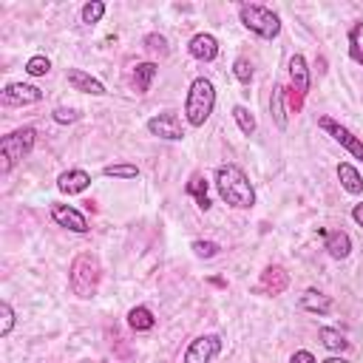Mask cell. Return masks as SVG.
<instances>
[{
    "instance_id": "1",
    "label": "cell",
    "mask_w": 363,
    "mask_h": 363,
    "mask_svg": "<svg viewBox=\"0 0 363 363\" xmlns=\"http://www.w3.org/2000/svg\"><path fill=\"white\" fill-rule=\"evenodd\" d=\"M221 201L233 210H252L255 207V187L238 164H218L213 179Z\"/></svg>"
},
{
    "instance_id": "2",
    "label": "cell",
    "mask_w": 363,
    "mask_h": 363,
    "mask_svg": "<svg viewBox=\"0 0 363 363\" xmlns=\"http://www.w3.org/2000/svg\"><path fill=\"white\" fill-rule=\"evenodd\" d=\"M216 111V85L210 77H196L187 85V96H184V119L190 128H201L210 113Z\"/></svg>"
},
{
    "instance_id": "3",
    "label": "cell",
    "mask_w": 363,
    "mask_h": 363,
    "mask_svg": "<svg viewBox=\"0 0 363 363\" xmlns=\"http://www.w3.org/2000/svg\"><path fill=\"white\" fill-rule=\"evenodd\" d=\"M99 281H102V267H99V258L94 252H79L71 264V272H68V284L74 289L77 298H94L96 289H99Z\"/></svg>"
},
{
    "instance_id": "4",
    "label": "cell",
    "mask_w": 363,
    "mask_h": 363,
    "mask_svg": "<svg viewBox=\"0 0 363 363\" xmlns=\"http://www.w3.org/2000/svg\"><path fill=\"white\" fill-rule=\"evenodd\" d=\"M238 20L241 26L261 37V40H275L281 34V17L278 11H272L269 6H261V3H241L238 6Z\"/></svg>"
},
{
    "instance_id": "5",
    "label": "cell",
    "mask_w": 363,
    "mask_h": 363,
    "mask_svg": "<svg viewBox=\"0 0 363 363\" xmlns=\"http://www.w3.org/2000/svg\"><path fill=\"white\" fill-rule=\"evenodd\" d=\"M34 142H37V130L31 125H23L11 133H6L0 139V173H11L14 164H20L31 150H34Z\"/></svg>"
},
{
    "instance_id": "6",
    "label": "cell",
    "mask_w": 363,
    "mask_h": 363,
    "mask_svg": "<svg viewBox=\"0 0 363 363\" xmlns=\"http://www.w3.org/2000/svg\"><path fill=\"white\" fill-rule=\"evenodd\" d=\"M221 335L216 332H207V335H199L190 340V346L184 349V357L182 363H213V357L221 352Z\"/></svg>"
},
{
    "instance_id": "7",
    "label": "cell",
    "mask_w": 363,
    "mask_h": 363,
    "mask_svg": "<svg viewBox=\"0 0 363 363\" xmlns=\"http://www.w3.org/2000/svg\"><path fill=\"white\" fill-rule=\"evenodd\" d=\"M147 133H150V136H159V139H164V142H182V139H184L182 119H179V113H173V111L153 113V116L147 119Z\"/></svg>"
},
{
    "instance_id": "8",
    "label": "cell",
    "mask_w": 363,
    "mask_h": 363,
    "mask_svg": "<svg viewBox=\"0 0 363 363\" xmlns=\"http://www.w3.org/2000/svg\"><path fill=\"white\" fill-rule=\"evenodd\" d=\"M318 125H320V128H323V130H326V133H329V136H332V139H335L346 153H352L354 159H363V139H360V136H354L346 125L335 122L332 116H320V119H318Z\"/></svg>"
},
{
    "instance_id": "9",
    "label": "cell",
    "mask_w": 363,
    "mask_h": 363,
    "mask_svg": "<svg viewBox=\"0 0 363 363\" xmlns=\"http://www.w3.org/2000/svg\"><path fill=\"white\" fill-rule=\"evenodd\" d=\"M51 221H54L57 227H65V230L79 233V235H85V233L91 230L85 213L77 210L74 204H51Z\"/></svg>"
},
{
    "instance_id": "10",
    "label": "cell",
    "mask_w": 363,
    "mask_h": 363,
    "mask_svg": "<svg viewBox=\"0 0 363 363\" xmlns=\"http://www.w3.org/2000/svg\"><path fill=\"white\" fill-rule=\"evenodd\" d=\"M0 99H3V105H17V108L20 105H37L43 99V91L31 82H9L0 94Z\"/></svg>"
},
{
    "instance_id": "11",
    "label": "cell",
    "mask_w": 363,
    "mask_h": 363,
    "mask_svg": "<svg viewBox=\"0 0 363 363\" xmlns=\"http://www.w3.org/2000/svg\"><path fill=\"white\" fill-rule=\"evenodd\" d=\"M187 54L199 62H213L218 57V40L210 31H199L187 40Z\"/></svg>"
},
{
    "instance_id": "12",
    "label": "cell",
    "mask_w": 363,
    "mask_h": 363,
    "mask_svg": "<svg viewBox=\"0 0 363 363\" xmlns=\"http://www.w3.org/2000/svg\"><path fill=\"white\" fill-rule=\"evenodd\" d=\"M91 187V173L82 170V167H71V170H62L57 176V190L65 193V196H79Z\"/></svg>"
},
{
    "instance_id": "13",
    "label": "cell",
    "mask_w": 363,
    "mask_h": 363,
    "mask_svg": "<svg viewBox=\"0 0 363 363\" xmlns=\"http://www.w3.org/2000/svg\"><path fill=\"white\" fill-rule=\"evenodd\" d=\"M65 79H68V85H71L74 91H79V94H91V96H105V94H108L105 85H102L96 77H91L88 71H82V68H68V71H65Z\"/></svg>"
},
{
    "instance_id": "14",
    "label": "cell",
    "mask_w": 363,
    "mask_h": 363,
    "mask_svg": "<svg viewBox=\"0 0 363 363\" xmlns=\"http://www.w3.org/2000/svg\"><path fill=\"white\" fill-rule=\"evenodd\" d=\"M289 79H292V88H295L301 96L309 94L312 77H309V65H306V57H303V54H292V57H289Z\"/></svg>"
},
{
    "instance_id": "15",
    "label": "cell",
    "mask_w": 363,
    "mask_h": 363,
    "mask_svg": "<svg viewBox=\"0 0 363 363\" xmlns=\"http://www.w3.org/2000/svg\"><path fill=\"white\" fill-rule=\"evenodd\" d=\"M323 238H326V241H323V250H326L335 261L349 258V252H352V238H349V233H343V230H326Z\"/></svg>"
},
{
    "instance_id": "16",
    "label": "cell",
    "mask_w": 363,
    "mask_h": 363,
    "mask_svg": "<svg viewBox=\"0 0 363 363\" xmlns=\"http://www.w3.org/2000/svg\"><path fill=\"white\" fill-rule=\"evenodd\" d=\"M335 173H337L340 187H343L349 196H360V193H363V176H360V170H357L352 162H340Z\"/></svg>"
},
{
    "instance_id": "17",
    "label": "cell",
    "mask_w": 363,
    "mask_h": 363,
    "mask_svg": "<svg viewBox=\"0 0 363 363\" xmlns=\"http://www.w3.org/2000/svg\"><path fill=\"white\" fill-rule=\"evenodd\" d=\"M156 74H159V65L156 62H150V60L136 62L133 65V88H136V94H147L150 85H153V79H156Z\"/></svg>"
},
{
    "instance_id": "18",
    "label": "cell",
    "mask_w": 363,
    "mask_h": 363,
    "mask_svg": "<svg viewBox=\"0 0 363 363\" xmlns=\"http://www.w3.org/2000/svg\"><path fill=\"white\" fill-rule=\"evenodd\" d=\"M301 306H303L306 312L326 315V312H332V298H329V295H323L320 289H306V292L301 295Z\"/></svg>"
},
{
    "instance_id": "19",
    "label": "cell",
    "mask_w": 363,
    "mask_h": 363,
    "mask_svg": "<svg viewBox=\"0 0 363 363\" xmlns=\"http://www.w3.org/2000/svg\"><path fill=\"white\" fill-rule=\"evenodd\" d=\"M284 88L281 85H275L272 88V96H269V116H272V122L278 125V130H286V125H289V116H286V105H284Z\"/></svg>"
},
{
    "instance_id": "20",
    "label": "cell",
    "mask_w": 363,
    "mask_h": 363,
    "mask_svg": "<svg viewBox=\"0 0 363 363\" xmlns=\"http://www.w3.org/2000/svg\"><path fill=\"white\" fill-rule=\"evenodd\" d=\"M128 326L133 329V332H150L153 326H156V318H153V312H150V306H133L130 312H128Z\"/></svg>"
},
{
    "instance_id": "21",
    "label": "cell",
    "mask_w": 363,
    "mask_h": 363,
    "mask_svg": "<svg viewBox=\"0 0 363 363\" xmlns=\"http://www.w3.org/2000/svg\"><path fill=\"white\" fill-rule=\"evenodd\" d=\"M233 119H235V125H238V130L244 136H252L255 128H258V122H255V116H252V111L247 105H233Z\"/></svg>"
},
{
    "instance_id": "22",
    "label": "cell",
    "mask_w": 363,
    "mask_h": 363,
    "mask_svg": "<svg viewBox=\"0 0 363 363\" xmlns=\"http://www.w3.org/2000/svg\"><path fill=\"white\" fill-rule=\"evenodd\" d=\"M102 176H108V179H136L139 167L133 162H113V164L102 167Z\"/></svg>"
},
{
    "instance_id": "23",
    "label": "cell",
    "mask_w": 363,
    "mask_h": 363,
    "mask_svg": "<svg viewBox=\"0 0 363 363\" xmlns=\"http://www.w3.org/2000/svg\"><path fill=\"white\" fill-rule=\"evenodd\" d=\"M318 337H320V343H323L329 352H343V349L349 346V340H346V337H343L337 329H332V326H320Z\"/></svg>"
},
{
    "instance_id": "24",
    "label": "cell",
    "mask_w": 363,
    "mask_h": 363,
    "mask_svg": "<svg viewBox=\"0 0 363 363\" xmlns=\"http://www.w3.org/2000/svg\"><path fill=\"white\" fill-rule=\"evenodd\" d=\"M187 193H190V196H196L199 210H210V199H207V182H204L201 176H193V179L187 182Z\"/></svg>"
},
{
    "instance_id": "25",
    "label": "cell",
    "mask_w": 363,
    "mask_h": 363,
    "mask_svg": "<svg viewBox=\"0 0 363 363\" xmlns=\"http://www.w3.org/2000/svg\"><path fill=\"white\" fill-rule=\"evenodd\" d=\"M105 11H108V6H105L102 0H91V3H85V6H82L79 17H82V23H85V26H94V23H99V20L105 17Z\"/></svg>"
},
{
    "instance_id": "26",
    "label": "cell",
    "mask_w": 363,
    "mask_h": 363,
    "mask_svg": "<svg viewBox=\"0 0 363 363\" xmlns=\"http://www.w3.org/2000/svg\"><path fill=\"white\" fill-rule=\"evenodd\" d=\"M233 77H235L241 85H250L252 77H255V71H252V60H250V57H235V60H233Z\"/></svg>"
},
{
    "instance_id": "27",
    "label": "cell",
    "mask_w": 363,
    "mask_h": 363,
    "mask_svg": "<svg viewBox=\"0 0 363 363\" xmlns=\"http://www.w3.org/2000/svg\"><path fill=\"white\" fill-rule=\"evenodd\" d=\"M48 71H51V60H48L45 54L28 57V62H26V74H28V77H45Z\"/></svg>"
},
{
    "instance_id": "28",
    "label": "cell",
    "mask_w": 363,
    "mask_h": 363,
    "mask_svg": "<svg viewBox=\"0 0 363 363\" xmlns=\"http://www.w3.org/2000/svg\"><path fill=\"white\" fill-rule=\"evenodd\" d=\"M14 309H11V303L9 301H0V337H9L11 335V329H14Z\"/></svg>"
},
{
    "instance_id": "29",
    "label": "cell",
    "mask_w": 363,
    "mask_h": 363,
    "mask_svg": "<svg viewBox=\"0 0 363 363\" xmlns=\"http://www.w3.org/2000/svg\"><path fill=\"white\" fill-rule=\"evenodd\" d=\"M142 43H145V51H147V54H159V57H164V54L170 51V48H167V40H164L162 34H145Z\"/></svg>"
},
{
    "instance_id": "30",
    "label": "cell",
    "mask_w": 363,
    "mask_h": 363,
    "mask_svg": "<svg viewBox=\"0 0 363 363\" xmlns=\"http://www.w3.org/2000/svg\"><path fill=\"white\" fill-rule=\"evenodd\" d=\"M360 28H363V23H354V26H352V31H349V57H352L354 62H360V65H363V51H360V43H357Z\"/></svg>"
},
{
    "instance_id": "31",
    "label": "cell",
    "mask_w": 363,
    "mask_h": 363,
    "mask_svg": "<svg viewBox=\"0 0 363 363\" xmlns=\"http://www.w3.org/2000/svg\"><path fill=\"white\" fill-rule=\"evenodd\" d=\"M190 247H193V252H196L199 258H216V255H218V250H221L216 241H193Z\"/></svg>"
},
{
    "instance_id": "32",
    "label": "cell",
    "mask_w": 363,
    "mask_h": 363,
    "mask_svg": "<svg viewBox=\"0 0 363 363\" xmlns=\"http://www.w3.org/2000/svg\"><path fill=\"white\" fill-rule=\"evenodd\" d=\"M51 119H54L57 125H71V122L79 119V111H74V108H54Z\"/></svg>"
},
{
    "instance_id": "33",
    "label": "cell",
    "mask_w": 363,
    "mask_h": 363,
    "mask_svg": "<svg viewBox=\"0 0 363 363\" xmlns=\"http://www.w3.org/2000/svg\"><path fill=\"white\" fill-rule=\"evenodd\" d=\"M289 363H318V360H315V354L309 349H298V352H292Z\"/></svg>"
},
{
    "instance_id": "34",
    "label": "cell",
    "mask_w": 363,
    "mask_h": 363,
    "mask_svg": "<svg viewBox=\"0 0 363 363\" xmlns=\"http://www.w3.org/2000/svg\"><path fill=\"white\" fill-rule=\"evenodd\" d=\"M352 218H354V224L363 230V201H357V204L352 207Z\"/></svg>"
},
{
    "instance_id": "35",
    "label": "cell",
    "mask_w": 363,
    "mask_h": 363,
    "mask_svg": "<svg viewBox=\"0 0 363 363\" xmlns=\"http://www.w3.org/2000/svg\"><path fill=\"white\" fill-rule=\"evenodd\" d=\"M320 363H349V360L340 357V354H332V357H326V360H320Z\"/></svg>"
}]
</instances>
